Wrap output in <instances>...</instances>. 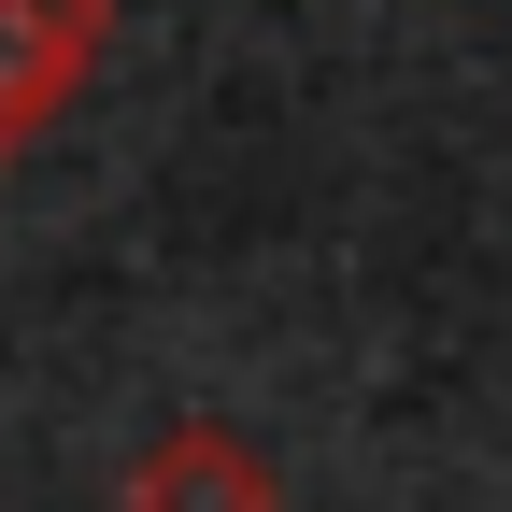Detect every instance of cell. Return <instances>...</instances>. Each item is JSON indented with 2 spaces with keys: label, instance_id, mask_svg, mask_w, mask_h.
Returning a JSON list of instances; mask_svg holds the SVG:
<instances>
[{
  "label": "cell",
  "instance_id": "2",
  "mask_svg": "<svg viewBox=\"0 0 512 512\" xmlns=\"http://www.w3.org/2000/svg\"><path fill=\"white\" fill-rule=\"evenodd\" d=\"M271 456H256L242 427H171L143 441V470H128V512H271Z\"/></svg>",
  "mask_w": 512,
  "mask_h": 512
},
{
  "label": "cell",
  "instance_id": "1",
  "mask_svg": "<svg viewBox=\"0 0 512 512\" xmlns=\"http://www.w3.org/2000/svg\"><path fill=\"white\" fill-rule=\"evenodd\" d=\"M100 43H114V0H0V157H29L72 114Z\"/></svg>",
  "mask_w": 512,
  "mask_h": 512
}]
</instances>
